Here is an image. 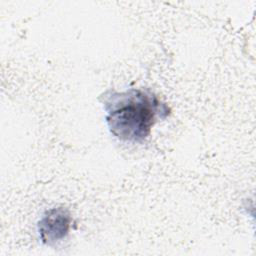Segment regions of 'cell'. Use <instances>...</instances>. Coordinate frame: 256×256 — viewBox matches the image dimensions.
I'll list each match as a JSON object with an SVG mask.
<instances>
[{
	"mask_svg": "<svg viewBox=\"0 0 256 256\" xmlns=\"http://www.w3.org/2000/svg\"><path fill=\"white\" fill-rule=\"evenodd\" d=\"M99 101L105 110L109 131L119 140L143 142L158 119L169 114L168 107L147 90H107Z\"/></svg>",
	"mask_w": 256,
	"mask_h": 256,
	"instance_id": "1",
	"label": "cell"
},
{
	"mask_svg": "<svg viewBox=\"0 0 256 256\" xmlns=\"http://www.w3.org/2000/svg\"><path fill=\"white\" fill-rule=\"evenodd\" d=\"M71 215L64 207H54L47 210L39 220L37 228L41 241L53 245L64 239L70 229Z\"/></svg>",
	"mask_w": 256,
	"mask_h": 256,
	"instance_id": "2",
	"label": "cell"
}]
</instances>
